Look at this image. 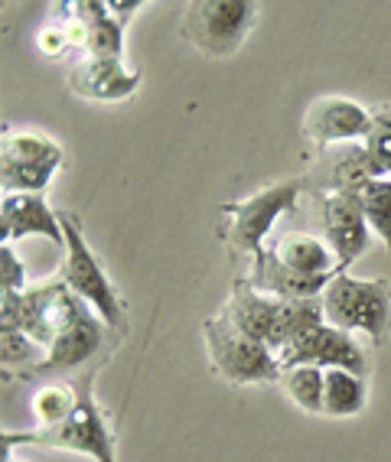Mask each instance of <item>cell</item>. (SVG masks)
Instances as JSON below:
<instances>
[{
    "mask_svg": "<svg viewBox=\"0 0 391 462\" xmlns=\"http://www.w3.org/2000/svg\"><path fill=\"white\" fill-rule=\"evenodd\" d=\"M206 346L216 374H222L228 384H267L284 378L275 352L258 338L245 336L225 313L206 319Z\"/></svg>",
    "mask_w": 391,
    "mask_h": 462,
    "instance_id": "cell-2",
    "label": "cell"
},
{
    "mask_svg": "<svg viewBox=\"0 0 391 462\" xmlns=\"http://www.w3.org/2000/svg\"><path fill=\"white\" fill-rule=\"evenodd\" d=\"M255 17H258V4L251 0H196V4H186L180 33L206 56L225 59L245 42Z\"/></svg>",
    "mask_w": 391,
    "mask_h": 462,
    "instance_id": "cell-3",
    "label": "cell"
},
{
    "mask_svg": "<svg viewBox=\"0 0 391 462\" xmlns=\"http://www.w3.org/2000/svg\"><path fill=\"white\" fill-rule=\"evenodd\" d=\"M225 316L245 332V336L265 342L271 352H277L284 342V300L271 293H258V287L238 281L228 300Z\"/></svg>",
    "mask_w": 391,
    "mask_h": 462,
    "instance_id": "cell-9",
    "label": "cell"
},
{
    "mask_svg": "<svg viewBox=\"0 0 391 462\" xmlns=\"http://www.w3.org/2000/svg\"><path fill=\"white\" fill-rule=\"evenodd\" d=\"M0 352H4V365H30V362H46V348L30 338L23 329H0Z\"/></svg>",
    "mask_w": 391,
    "mask_h": 462,
    "instance_id": "cell-22",
    "label": "cell"
},
{
    "mask_svg": "<svg viewBox=\"0 0 391 462\" xmlns=\"http://www.w3.org/2000/svg\"><path fill=\"white\" fill-rule=\"evenodd\" d=\"M340 189H346L356 199L368 228L385 241V248L391 254V176H366V180L346 182Z\"/></svg>",
    "mask_w": 391,
    "mask_h": 462,
    "instance_id": "cell-16",
    "label": "cell"
},
{
    "mask_svg": "<svg viewBox=\"0 0 391 462\" xmlns=\"http://www.w3.org/2000/svg\"><path fill=\"white\" fill-rule=\"evenodd\" d=\"M271 261L284 271L297 273V277H336L340 273V261H336L330 241L317 238V235H307V231H287L275 241L271 248Z\"/></svg>",
    "mask_w": 391,
    "mask_h": 462,
    "instance_id": "cell-13",
    "label": "cell"
},
{
    "mask_svg": "<svg viewBox=\"0 0 391 462\" xmlns=\"http://www.w3.org/2000/svg\"><path fill=\"white\" fill-rule=\"evenodd\" d=\"M366 176H391V105L372 111V131L362 141V150L356 157L340 166L336 182L346 186V182L366 180Z\"/></svg>",
    "mask_w": 391,
    "mask_h": 462,
    "instance_id": "cell-14",
    "label": "cell"
},
{
    "mask_svg": "<svg viewBox=\"0 0 391 462\" xmlns=\"http://www.w3.org/2000/svg\"><path fill=\"white\" fill-rule=\"evenodd\" d=\"M36 46H40L42 56H62L69 46L66 30L62 26H42L40 33H36Z\"/></svg>",
    "mask_w": 391,
    "mask_h": 462,
    "instance_id": "cell-24",
    "label": "cell"
},
{
    "mask_svg": "<svg viewBox=\"0 0 391 462\" xmlns=\"http://www.w3.org/2000/svg\"><path fill=\"white\" fill-rule=\"evenodd\" d=\"M144 82L141 72L121 66V59H82L79 66L69 72V88L85 101H98V105H115L127 101Z\"/></svg>",
    "mask_w": 391,
    "mask_h": 462,
    "instance_id": "cell-11",
    "label": "cell"
},
{
    "mask_svg": "<svg viewBox=\"0 0 391 462\" xmlns=\"http://www.w3.org/2000/svg\"><path fill=\"white\" fill-rule=\"evenodd\" d=\"M326 322L342 332H366L375 342H385L391 326V287L388 281H358L349 273H336L326 283L323 297Z\"/></svg>",
    "mask_w": 391,
    "mask_h": 462,
    "instance_id": "cell-1",
    "label": "cell"
},
{
    "mask_svg": "<svg viewBox=\"0 0 391 462\" xmlns=\"http://www.w3.org/2000/svg\"><path fill=\"white\" fill-rule=\"evenodd\" d=\"M372 131V111L349 98H317L303 115V134L317 147L340 141H366Z\"/></svg>",
    "mask_w": 391,
    "mask_h": 462,
    "instance_id": "cell-8",
    "label": "cell"
},
{
    "mask_svg": "<svg viewBox=\"0 0 391 462\" xmlns=\"http://www.w3.org/2000/svg\"><path fill=\"white\" fill-rule=\"evenodd\" d=\"M323 228L326 241H330V248L340 261V273H346V267L358 261L362 251L368 248L366 215L346 189H336L323 199Z\"/></svg>",
    "mask_w": 391,
    "mask_h": 462,
    "instance_id": "cell-10",
    "label": "cell"
},
{
    "mask_svg": "<svg viewBox=\"0 0 391 462\" xmlns=\"http://www.w3.org/2000/svg\"><path fill=\"white\" fill-rule=\"evenodd\" d=\"M366 407V378L346 368H326L323 413L326 417H356Z\"/></svg>",
    "mask_w": 391,
    "mask_h": 462,
    "instance_id": "cell-19",
    "label": "cell"
},
{
    "mask_svg": "<svg viewBox=\"0 0 391 462\" xmlns=\"http://www.w3.org/2000/svg\"><path fill=\"white\" fill-rule=\"evenodd\" d=\"M275 358L281 368H297V365H317V368H346V372L366 374V356L349 332L336 329L330 322H320L303 336L291 338L284 348H277Z\"/></svg>",
    "mask_w": 391,
    "mask_h": 462,
    "instance_id": "cell-7",
    "label": "cell"
},
{
    "mask_svg": "<svg viewBox=\"0 0 391 462\" xmlns=\"http://www.w3.org/2000/svg\"><path fill=\"white\" fill-rule=\"evenodd\" d=\"M0 235H4V245L26 238V235H42L52 245L66 248V231H62L59 215L33 192H4V199H0Z\"/></svg>",
    "mask_w": 391,
    "mask_h": 462,
    "instance_id": "cell-12",
    "label": "cell"
},
{
    "mask_svg": "<svg viewBox=\"0 0 391 462\" xmlns=\"http://www.w3.org/2000/svg\"><path fill=\"white\" fill-rule=\"evenodd\" d=\"M4 166H62V150L46 134L36 131H17L4 137L0 150Z\"/></svg>",
    "mask_w": 391,
    "mask_h": 462,
    "instance_id": "cell-18",
    "label": "cell"
},
{
    "mask_svg": "<svg viewBox=\"0 0 391 462\" xmlns=\"http://www.w3.org/2000/svg\"><path fill=\"white\" fill-rule=\"evenodd\" d=\"M26 271L20 264L17 251L10 245H0V290H10V293H26Z\"/></svg>",
    "mask_w": 391,
    "mask_h": 462,
    "instance_id": "cell-23",
    "label": "cell"
},
{
    "mask_svg": "<svg viewBox=\"0 0 391 462\" xmlns=\"http://www.w3.org/2000/svg\"><path fill=\"white\" fill-rule=\"evenodd\" d=\"M98 342H101V326L92 319V310H88V313L50 348V356H46V362H42L40 368H75V365H82L85 358L92 356L95 348H98Z\"/></svg>",
    "mask_w": 391,
    "mask_h": 462,
    "instance_id": "cell-17",
    "label": "cell"
},
{
    "mask_svg": "<svg viewBox=\"0 0 391 462\" xmlns=\"http://www.w3.org/2000/svg\"><path fill=\"white\" fill-rule=\"evenodd\" d=\"M281 384L300 411L323 413L326 368H317V365H297V368H287V372H284Z\"/></svg>",
    "mask_w": 391,
    "mask_h": 462,
    "instance_id": "cell-20",
    "label": "cell"
},
{
    "mask_svg": "<svg viewBox=\"0 0 391 462\" xmlns=\"http://www.w3.org/2000/svg\"><path fill=\"white\" fill-rule=\"evenodd\" d=\"M72 14L88 30V56L92 59H121L125 52V26L108 10L105 0H79L72 4Z\"/></svg>",
    "mask_w": 391,
    "mask_h": 462,
    "instance_id": "cell-15",
    "label": "cell"
},
{
    "mask_svg": "<svg viewBox=\"0 0 391 462\" xmlns=\"http://www.w3.org/2000/svg\"><path fill=\"white\" fill-rule=\"evenodd\" d=\"M59 222H62V231H66V267H62V283H66L85 306H92L105 326L117 329V326H121V300H117L115 287H111V281L105 277V271H101L98 257L85 245L82 231H79L72 215L62 212Z\"/></svg>",
    "mask_w": 391,
    "mask_h": 462,
    "instance_id": "cell-6",
    "label": "cell"
},
{
    "mask_svg": "<svg viewBox=\"0 0 391 462\" xmlns=\"http://www.w3.org/2000/svg\"><path fill=\"white\" fill-rule=\"evenodd\" d=\"M75 404H79V397L72 394V388H66V384H46V388L36 391L33 413L40 427H56V423H62L75 411Z\"/></svg>",
    "mask_w": 391,
    "mask_h": 462,
    "instance_id": "cell-21",
    "label": "cell"
},
{
    "mask_svg": "<svg viewBox=\"0 0 391 462\" xmlns=\"http://www.w3.org/2000/svg\"><path fill=\"white\" fill-rule=\"evenodd\" d=\"M300 189H303V180H287V182H277V186H267V189L255 192V196L242 199V202L222 206V212L232 218L225 241H228L232 251H238V254L255 257L251 277H258V271L265 267L267 254L261 251V241H265V235L271 231V225L277 222V215L287 212V208L297 202Z\"/></svg>",
    "mask_w": 391,
    "mask_h": 462,
    "instance_id": "cell-5",
    "label": "cell"
},
{
    "mask_svg": "<svg viewBox=\"0 0 391 462\" xmlns=\"http://www.w3.org/2000/svg\"><path fill=\"white\" fill-rule=\"evenodd\" d=\"M144 4H137V0H131V4H108V10L115 14L117 20H121V26H127V20H131V14H137Z\"/></svg>",
    "mask_w": 391,
    "mask_h": 462,
    "instance_id": "cell-25",
    "label": "cell"
},
{
    "mask_svg": "<svg viewBox=\"0 0 391 462\" xmlns=\"http://www.w3.org/2000/svg\"><path fill=\"white\" fill-rule=\"evenodd\" d=\"M10 446H52V449H72V453L92 456L95 462H117L111 430L88 391L79 394L75 411L56 427H40L30 433H4V449H10Z\"/></svg>",
    "mask_w": 391,
    "mask_h": 462,
    "instance_id": "cell-4",
    "label": "cell"
}]
</instances>
